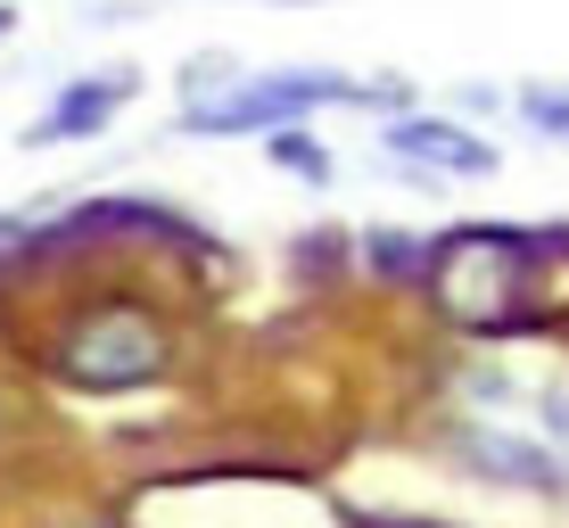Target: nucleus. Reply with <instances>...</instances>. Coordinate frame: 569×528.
I'll return each mask as SVG.
<instances>
[{"label":"nucleus","mask_w":569,"mask_h":528,"mask_svg":"<svg viewBox=\"0 0 569 528\" xmlns=\"http://www.w3.org/2000/svg\"><path fill=\"white\" fill-rule=\"evenodd\" d=\"M17 26V0H0V33H9Z\"/></svg>","instance_id":"12"},{"label":"nucleus","mask_w":569,"mask_h":528,"mask_svg":"<svg viewBox=\"0 0 569 528\" xmlns=\"http://www.w3.org/2000/svg\"><path fill=\"white\" fill-rule=\"evenodd\" d=\"M240 74H248V67H231L223 50H214V58H190V67H182V108H207V100H223V91L240 83Z\"/></svg>","instance_id":"9"},{"label":"nucleus","mask_w":569,"mask_h":528,"mask_svg":"<svg viewBox=\"0 0 569 528\" xmlns=\"http://www.w3.org/2000/svg\"><path fill=\"white\" fill-rule=\"evenodd\" d=\"M520 116L545 132V141H569V83H528L520 91Z\"/></svg>","instance_id":"10"},{"label":"nucleus","mask_w":569,"mask_h":528,"mask_svg":"<svg viewBox=\"0 0 569 528\" xmlns=\"http://www.w3.org/2000/svg\"><path fill=\"white\" fill-rule=\"evenodd\" d=\"M455 455H462L479 479L528 487V496H569V471H561V462L545 455V446H528V438H503V429H462Z\"/></svg>","instance_id":"6"},{"label":"nucleus","mask_w":569,"mask_h":528,"mask_svg":"<svg viewBox=\"0 0 569 528\" xmlns=\"http://www.w3.org/2000/svg\"><path fill=\"white\" fill-rule=\"evenodd\" d=\"M313 108H363V83H347V74H322V67L240 74L223 100L182 108V132H199V141H240V132H264V141H272V132L306 124Z\"/></svg>","instance_id":"3"},{"label":"nucleus","mask_w":569,"mask_h":528,"mask_svg":"<svg viewBox=\"0 0 569 528\" xmlns=\"http://www.w3.org/2000/svg\"><path fill=\"white\" fill-rule=\"evenodd\" d=\"M141 91V74L132 67H108V74H74V83H58V100L26 124V149H58V141H100L116 124V108Z\"/></svg>","instance_id":"4"},{"label":"nucleus","mask_w":569,"mask_h":528,"mask_svg":"<svg viewBox=\"0 0 569 528\" xmlns=\"http://www.w3.org/2000/svg\"><path fill=\"white\" fill-rule=\"evenodd\" d=\"M429 289H438L446 322L470 330V339H512L520 330V272L528 248L512 231H455L446 248H429Z\"/></svg>","instance_id":"2"},{"label":"nucleus","mask_w":569,"mask_h":528,"mask_svg":"<svg viewBox=\"0 0 569 528\" xmlns=\"http://www.w3.org/2000/svg\"><path fill=\"white\" fill-rule=\"evenodd\" d=\"M380 149H388V158H405V166H421V173H470V182L503 166L496 141L470 132V124H455V116H388Z\"/></svg>","instance_id":"5"},{"label":"nucleus","mask_w":569,"mask_h":528,"mask_svg":"<svg viewBox=\"0 0 569 528\" xmlns=\"http://www.w3.org/2000/svg\"><path fill=\"white\" fill-rule=\"evenodd\" d=\"M363 265L380 272V281H421L429 272V248L413 231H363Z\"/></svg>","instance_id":"7"},{"label":"nucleus","mask_w":569,"mask_h":528,"mask_svg":"<svg viewBox=\"0 0 569 528\" xmlns=\"http://www.w3.org/2000/svg\"><path fill=\"white\" fill-rule=\"evenodd\" d=\"M166 322L149 315V306H91L83 322H67V339L50 347V371L67 388H83V397H124V388H149L157 371H166Z\"/></svg>","instance_id":"1"},{"label":"nucleus","mask_w":569,"mask_h":528,"mask_svg":"<svg viewBox=\"0 0 569 528\" xmlns=\"http://www.w3.org/2000/svg\"><path fill=\"white\" fill-rule=\"evenodd\" d=\"M264 158L281 166V173H298V182H313V190H322L330 173H339V158H330V149L313 141V132H298V124H289V132H272V141H264Z\"/></svg>","instance_id":"8"},{"label":"nucleus","mask_w":569,"mask_h":528,"mask_svg":"<svg viewBox=\"0 0 569 528\" xmlns=\"http://www.w3.org/2000/svg\"><path fill=\"white\" fill-rule=\"evenodd\" d=\"M26 240V215H0V248H17Z\"/></svg>","instance_id":"11"}]
</instances>
